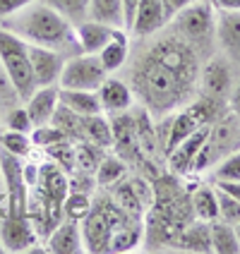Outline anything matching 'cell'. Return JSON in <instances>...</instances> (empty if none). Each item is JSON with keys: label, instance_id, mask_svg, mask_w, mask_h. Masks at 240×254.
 Masks as SVG:
<instances>
[{"label": "cell", "instance_id": "cell-3", "mask_svg": "<svg viewBox=\"0 0 240 254\" xmlns=\"http://www.w3.org/2000/svg\"><path fill=\"white\" fill-rule=\"evenodd\" d=\"M170 22L178 29L175 34H180L197 51V56L199 51H207L209 43L216 41V10L212 7V2L195 0L185 10H180Z\"/></svg>", "mask_w": 240, "mask_h": 254}, {"label": "cell", "instance_id": "cell-45", "mask_svg": "<svg viewBox=\"0 0 240 254\" xmlns=\"http://www.w3.org/2000/svg\"><path fill=\"white\" fill-rule=\"evenodd\" d=\"M0 216H2V211H0Z\"/></svg>", "mask_w": 240, "mask_h": 254}, {"label": "cell", "instance_id": "cell-18", "mask_svg": "<svg viewBox=\"0 0 240 254\" xmlns=\"http://www.w3.org/2000/svg\"><path fill=\"white\" fill-rule=\"evenodd\" d=\"M118 27L103 24L96 19H84L80 24H75V34H77V43L82 48V53H99L106 43L111 41Z\"/></svg>", "mask_w": 240, "mask_h": 254}, {"label": "cell", "instance_id": "cell-5", "mask_svg": "<svg viewBox=\"0 0 240 254\" xmlns=\"http://www.w3.org/2000/svg\"><path fill=\"white\" fill-rule=\"evenodd\" d=\"M0 63L7 72V77L12 79L17 94L22 96V101H27L36 89L34 70L29 63L27 41H22L19 36H14L7 29H0Z\"/></svg>", "mask_w": 240, "mask_h": 254}, {"label": "cell", "instance_id": "cell-6", "mask_svg": "<svg viewBox=\"0 0 240 254\" xmlns=\"http://www.w3.org/2000/svg\"><path fill=\"white\" fill-rule=\"evenodd\" d=\"M106 77H108V72L101 65L96 53H77L72 58H65V65H63V72H60L58 86L96 91Z\"/></svg>", "mask_w": 240, "mask_h": 254}, {"label": "cell", "instance_id": "cell-44", "mask_svg": "<svg viewBox=\"0 0 240 254\" xmlns=\"http://www.w3.org/2000/svg\"><path fill=\"white\" fill-rule=\"evenodd\" d=\"M2 252H5V250H2V242H0V254H2Z\"/></svg>", "mask_w": 240, "mask_h": 254}, {"label": "cell", "instance_id": "cell-33", "mask_svg": "<svg viewBox=\"0 0 240 254\" xmlns=\"http://www.w3.org/2000/svg\"><path fill=\"white\" fill-rule=\"evenodd\" d=\"M29 137H31V144H34V146H41V149H48V146H53V144H58V141L68 139L53 123L36 125L31 132H29Z\"/></svg>", "mask_w": 240, "mask_h": 254}, {"label": "cell", "instance_id": "cell-16", "mask_svg": "<svg viewBox=\"0 0 240 254\" xmlns=\"http://www.w3.org/2000/svg\"><path fill=\"white\" fill-rule=\"evenodd\" d=\"M58 91H60V86L58 84L36 86V89H34V94L24 101V108H27V113H29V118H31L34 127L51 123V118H53V113H56L58 103H60Z\"/></svg>", "mask_w": 240, "mask_h": 254}, {"label": "cell", "instance_id": "cell-8", "mask_svg": "<svg viewBox=\"0 0 240 254\" xmlns=\"http://www.w3.org/2000/svg\"><path fill=\"white\" fill-rule=\"evenodd\" d=\"M233 63L226 56L209 58L204 63V67L199 70V86H202V96H209L214 101H224L231 96V89L236 84L233 79Z\"/></svg>", "mask_w": 240, "mask_h": 254}, {"label": "cell", "instance_id": "cell-28", "mask_svg": "<svg viewBox=\"0 0 240 254\" xmlns=\"http://www.w3.org/2000/svg\"><path fill=\"white\" fill-rule=\"evenodd\" d=\"M43 151H46V158H48V161L58 163V166L65 170L68 175L77 170V154H75V141L63 139V141H58V144H53V146H48V149H43Z\"/></svg>", "mask_w": 240, "mask_h": 254}, {"label": "cell", "instance_id": "cell-9", "mask_svg": "<svg viewBox=\"0 0 240 254\" xmlns=\"http://www.w3.org/2000/svg\"><path fill=\"white\" fill-rule=\"evenodd\" d=\"M0 242H2V250L10 254L29 252V247L39 242V233L27 213L24 216L7 213L0 218Z\"/></svg>", "mask_w": 240, "mask_h": 254}, {"label": "cell", "instance_id": "cell-39", "mask_svg": "<svg viewBox=\"0 0 240 254\" xmlns=\"http://www.w3.org/2000/svg\"><path fill=\"white\" fill-rule=\"evenodd\" d=\"M214 187L224 190L226 194L236 197L240 201V180H214Z\"/></svg>", "mask_w": 240, "mask_h": 254}, {"label": "cell", "instance_id": "cell-14", "mask_svg": "<svg viewBox=\"0 0 240 254\" xmlns=\"http://www.w3.org/2000/svg\"><path fill=\"white\" fill-rule=\"evenodd\" d=\"M46 252L53 254H77L84 252V238H82V223L80 221H60L51 235L46 238Z\"/></svg>", "mask_w": 240, "mask_h": 254}, {"label": "cell", "instance_id": "cell-11", "mask_svg": "<svg viewBox=\"0 0 240 254\" xmlns=\"http://www.w3.org/2000/svg\"><path fill=\"white\" fill-rule=\"evenodd\" d=\"M216 43L224 56L240 67V10H216Z\"/></svg>", "mask_w": 240, "mask_h": 254}, {"label": "cell", "instance_id": "cell-2", "mask_svg": "<svg viewBox=\"0 0 240 254\" xmlns=\"http://www.w3.org/2000/svg\"><path fill=\"white\" fill-rule=\"evenodd\" d=\"M2 29L12 31L14 36H19L22 41L31 43V46L53 48L63 56L68 53V58L82 53L77 43V34H75V24L41 0H34L19 12L5 17Z\"/></svg>", "mask_w": 240, "mask_h": 254}, {"label": "cell", "instance_id": "cell-7", "mask_svg": "<svg viewBox=\"0 0 240 254\" xmlns=\"http://www.w3.org/2000/svg\"><path fill=\"white\" fill-rule=\"evenodd\" d=\"M0 175L5 183V194H7V213L24 216L29 199V185L24 180V158L0 149Z\"/></svg>", "mask_w": 240, "mask_h": 254}, {"label": "cell", "instance_id": "cell-20", "mask_svg": "<svg viewBox=\"0 0 240 254\" xmlns=\"http://www.w3.org/2000/svg\"><path fill=\"white\" fill-rule=\"evenodd\" d=\"M96 56H99L101 65L106 67L108 74H113V72H118L120 67H125L127 58H130V36H127L125 29H115L111 41L106 43Z\"/></svg>", "mask_w": 240, "mask_h": 254}, {"label": "cell", "instance_id": "cell-24", "mask_svg": "<svg viewBox=\"0 0 240 254\" xmlns=\"http://www.w3.org/2000/svg\"><path fill=\"white\" fill-rule=\"evenodd\" d=\"M192 199V213L199 221H214L219 218V197H216V187L214 185H199Z\"/></svg>", "mask_w": 240, "mask_h": 254}, {"label": "cell", "instance_id": "cell-36", "mask_svg": "<svg viewBox=\"0 0 240 254\" xmlns=\"http://www.w3.org/2000/svg\"><path fill=\"white\" fill-rule=\"evenodd\" d=\"M2 123H5V127H7V129L27 132V134L34 129V123H31V118H29L24 103H22V106H14L12 111H7V113L2 115Z\"/></svg>", "mask_w": 240, "mask_h": 254}, {"label": "cell", "instance_id": "cell-30", "mask_svg": "<svg viewBox=\"0 0 240 254\" xmlns=\"http://www.w3.org/2000/svg\"><path fill=\"white\" fill-rule=\"evenodd\" d=\"M91 197L86 192H68V197L63 199V218H70V221H84L89 211H91Z\"/></svg>", "mask_w": 240, "mask_h": 254}, {"label": "cell", "instance_id": "cell-13", "mask_svg": "<svg viewBox=\"0 0 240 254\" xmlns=\"http://www.w3.org/2000/svg\"><path fill=\"white\" fill-rule=\"evenodd\" d=\"M209 127L212 125L199 127L197 132H192L190 137H185L178 146H173L168 151V170L173 175H187V173H192V163H195L199 149H202V144H204L207 134H209Z\"/></svg>", "mask_w": 240, "mask_h": 254}, {"label": "cell", "instance_id": "cell-43", "mask_svg": "<svg viewBox=\"0 0 240 254\" xmlns=\"http://www.w3.org/2000/svg\"><path fill=\"white\" fill-rule=\"evenodd\" d=\"M236 233H238V240H240V221L236 223Z\"/></svg>", "mask_w": 240, "mask_h": 254}, {"label": "cell", "instance_id": "cell-4", "mask_svg": "<svg viewBox=\"0 0 240 254\" xmlns=\"http://www.w3.org/2000/svg\"><path fill=\"white\" fill-rule=\"evenodd\" d=\"M236 149H240V118H236L233 113L221 115L209 127V134H207V139H204L197 158L192 163V173H202V170L212 168L224 156H228Z\"/></svg>", "mask_w": 240, "mask_h": 254}, {"label": "cell", "instance_id": "cell-21", "mask_svg": "<svg viewBox=\"0 0 240 254\" xmlns=\"http://www.w3.org/2000/svg\"><path fill=\"white\" fill-rule=\"evenodd\" d=\"M58 99L63 106H68L70 111H75L77 115H96L103 113L99 103V94L96 91H82V89H63L58 91Z\"/></svg>", "mask_w": 240, "mask_h": 254}, {"label": "cell", "instance_id": "cell-42", "mask_svg": "<svg viewBox=\"0 0 240 254\" xmlns=\"http://www.w3.org/2000/svg\"><path fill=\"white\" fill-rule=\"evenodd\" d=\"M214 10H240V0H209Z\"/></svg>", "mask_w": 240, "mask_h": 254}, {"label": "cell", "instance_id": "cell-31", "mask_svg": "<svg viewBox=\"0 0 240 254\" xmlns=\"http://www.w3.org/2000/svg\"><path fill=\"white\" fill-rule=\"evenodd\" d=\"M75 154H77V170H84V173H96L101 158H103V149L91 144V141H75Z\"/></svg>", "mask_w": 240, "mask_h": 254}, {"label": "cell", "instance_id": "cell-1", "mask_svg": "<svg viewBox=\"0 0 240 254\" xmlns=\"http://www.w3.org/2000/svg\"><path fill=\"white\" fill-rule=\"evenodd\" d=\"M130 82L149 115L166 118L190 101L197 74L173 70L168 65L159 63L149 51H144L132 65Z\"/></svg>", "mask_w": 240, "mask_h": 254}, {"label": "cell", "instance_id": "cell-15", "mask_svg": "<svg viewBox=\"0 0 240 254\" xmlns=\"http://www.w3.org/2000/svg\"><path fill=\"white\" fill-rule=\"evenodd\" d=\"M96 94H99V103H101V111L103 113H111V115H118V113H125L130 111V106H132V86L123 82V79H118V77H106L101 86L96 89Z\"/></svg>", "mask_w": 240, "mask_h": 254}, {"label": "cell", "instance_id": "cell-19", "mask_svg": "<svg viewBox=\"0 0 240 254\" xmlns=\"http://www.w3.org/2000/svg\"><path fill=\"white\" fill-rule=\"evenodd\" d=\"M175 250L183 252H195V254H207L212 252V230H209V221H190L187 226L180 230Z\"/></svg>", "mask_w": 240, "mask_h": 254}, {"label": "cell", "instance_id": "cell-25", "mask_svg": "<svg viewBox=\"0 0 240 254\" xmlns=\"http://www.w3.org/2000/svg\"><path fill=\"white\" fill-rule=\"evenodd\" d=\"M51 123L68 137L70 141H82L84 139V127H82V115H77L75 111H70L68 106L58 103L56 113L51 118Z\"/></svg>", "mask_w": 240, "mask_h": 254}, {"label": "cell", "instance_id": "cell-34", "mask_svg": "<svg viewBox=\"0 0 240 254\" xmlns=\"http://www.w3.org/2000/svg\"><path fill=\"white\" fill-rule=\"evenodd\" d=\"M214 180H240V149L231 151L214 166Z\"/></svg>", "mask_w": 240, "mask_h": 254}, {"label": "cell", "instance_id": "cell-23", "mask_svg": "<svg viewBox=\"0 0 240 254\" xmlns=\"http://www.w3.org/2000/svg\"><path fill=\"white\" fill-rule=\"evenodd\" d=\"M82 127H84L86 141L96 144L101 149H111L113 146V125H111V120H106L101 113L84 115L82 118Z\"/></svg>", "mask_w": 240, "mask_h": 254}, {"label": "cell", "instance_id": "cell-32", "mask_svg": "<svg viewBox=\"0 0 240 254\" xmlns=\"http://www.w3.org/2000/svg\"><path fill=\"white\" fill-rule=\"evenodd\" d=\"M41 2L51 5L72 24L89 19V0H41Z\"/></svg>", "mask_w": 240, "mask_h": 254}, {"label": "cell", "instance_id": "cell-22", "mask_svg": "<svg viewBox=\"0 0 240 254\" xmlns=\"http://www.w3.org/2000/svg\"><path fill=\"white\" fill-rule=\"evenodd\" d=\"M209 230H212V252L216 254H240V240L236 226L226 223L221 218L209 221Z\"/></svg>", "mask_w": 240, "mask_h": 254}, {"label": "cell", "instance_id": "cell-17", "mask_svg": "<svg viewBox=\"0 0 240 254\" xmlns=\"http://www.w3.org/2000/svg\"><path fill=\"white\" fill-rule=\"evenodd\" d=\"M34 187H39L41 192H46L53 201L63 204V199L68 197V192H70V175L60 168L58 163L46 158L41 166H39V183L34 185Z\"/></svg>", "mask_w": 240, "mask_h": 254}, {"label": "cell", "instance_id": "cell-41", "mask_svg": "<svg viewBox=\"0 0 240 254\" xmlns=\"http://www.w3.org/2000/svg\"><path fill=\"white\" fill-rule=\"evenodd\" d=\"M228 106H231V113L236 115V118H240V77H238V82L233 84V89H231Z\"/></svg>", "mask_w": 240, "mask_h": 254}, {"label": "cell", "instance_id": "cell-26", "mask_svg": "<svg viewBox=\"0 0 240 254\" xmlns=\"http://www.w3.org/2000/svg\"><path fill=\"white\" fill-rule=\"evenodd\" d=\"M127 175V163L123 156H103L99 168L94 173L96 178V187H113Z\"/></svg>", "mask_w": 240, "mask_h": 254}, {"label": "cell", "instance_id": "cell-29", "mask_svg": "<svg viewBox=\"0 0 240 254\" xmlns=\"http://www.w3.org/2000/svg\"><path fill=\"white\" fill-rule=\"evenodd\" d=\"M0 149L10 151V154L19 156V158H29L34 154V144L27 132H17V129H5L0 132Z\"/></svg>", "mask_w": 240, "mask_h": 254}, {"label": "cell", "instance_id": "cell-27", "mask_svg": "<svg viewBox=\"0 0 240 254\" xmlns=\"http://www.w3.org/2000/svg\"><path fill=\"white\" fill-rule=\"evenodd\" d=\"M89 19L123 29V0H89Z\"/></svg>", "mask_w": 240, "mask_h": 254}, {"label": "cell", "instance_id": "cell-12", "mask_svg": "<svg viewBox=\"0 0 240 254\" xmlns=\"http://www.w3.org/2000/svg\"><path fill=\"white\" fill-rule=\"evenodd\" d=\"M166 24H170V19L163 10V0H140L130 34H135L137 39H147L156 36Z\"/></svg>", "mask_w": 240, "mask_h": 254}, {"label": "cell", "instance_id": "cell-35", "mask_svg": "<svg viewBox=\"0 0 240 254\" xmlns=\"http://www.w3.org/2000/svg\"><path fill=\"white\" fill-rule=\"evenodd\" d=\"M216 197H219V218L236 226L240 221V201L236 197L226 194L224 190H219V187H216Z\"/></svg>", "mask_w": 240, "mask_h": 254}, {"label": "cell", "instance_id": "cell-10", "mask_svg": "<svg viewBox=\"0 0 240 254\" xmlns=\"http://www.w3.org/2000/svg\"><path fill=\"white\" fill-rule=\"evenodd\" d=\"M27 51H29V63H31V70H34L36 86L58 84L63 65H65V56L53 51V48L31 46V43H27Z\"/></svg>", "mask_w": 240, "mask_h": 254}, {"label": "cell", "instance_id": "cell-40", "mask_svg": "<svg viewBox=\"0 0 240 254\" xmlns=\"http://www.w3.org/2000/svg\"><path fill=\"white\" fill-rule=\"evenodd\" d=\"M190 2H195V0H163V10L168 14V19H173V17L180 12V10H185Z\"/></svg>", "mask_w": 240, "mask_h": 254}, {"label": "cell", "instance_id": "cell-37", "mask_svg": "<svg viewBox=\"0 0 240 254\" xmlns=\"http://www.w3.org/2000/svg\"><path fill=\"white\" fill-rule=\"evenodd\" d=\"M31 2H34V0H0V19H5V17H10V14L19 12L22 7H27Z\"/></svg>", "mask_w": 240, "mask_h": 254}, {"label": "cell", "instance_id": "cell-38", "mask_svg": "<svg viewBox=\"0 0 240 254\" xmlns=\"http://www.w3.org/2000/svg\"><path fill=\"white\" fill-rule=\"evenodd\" d=\"M137 2L140 0H123V29L130 34L132 22H135V14H137Z\"/></svg>", "mask_w": 240, "mask_h": 254}]
</instances>
